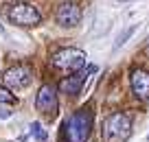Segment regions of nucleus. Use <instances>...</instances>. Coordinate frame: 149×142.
<instances>
[{"label":"nucleus","instance_id":"nucleus-11","mask_svg":"<svg viewBox=\"0 0 149 142\" xmlns=\"http://www.w3.org/2000/svg\"><path fill=\"white\" fill-rule=\"evenodd\" d=\"M0 103H7V105H11V103H15V96L11 94L9 90H7L5 85H0Z\"/></svg>","mask_w":149,"mask_h":142},{"label":"nucleus","instance_id":"nucleus-5","mask_svg":"<svg viewBox=\"0 0 149 142\" xmlns=\"http://www.w3.org/2000/svg\"><path fill=\"white\" fill-rule=\"evenodd\" d=\"M97 70H99L97 66H86V68L81 70V72H74V74H70V77L61 79L59 90L64 92V94H70V96L79 94V92H81V87H84V83L88 81V77H90V74H94Z\"/></svg>","mask_w":149,"mask_h":142},{"label":"nucleus","instance_id":"nucleus-4","mask_svg":"<svg viewBox=\"0 0 149 142\" xmlns=\"http://www.w3.org/2000/svg\"><path fill=\"white\" fill-rule=\"evenodd\" d=\"M9 20L18 26H35L42 20V13L33 5H15L9 9Z\"/></svg>","mask_w":149,"mask_h":142},{"label":"nucleus","instance_id":"nucleus-1","mask_svg":"<svg viewBox=\"0 0 149 142\" xmlns=\"http://www.w3.org/2000/svg\"><path fill=\"white\" fill-rule=\"evenodd\" d=\"M90 129H92V114L88 107L74 112L64 125V133L68 142H86L90 138Z\"/></svg>","mask_w":149,"mask_h":142},{"label":"nucleus","instance_id":"nucleus-10","mask_svg":"<svg viewBox=\"0 0 149 142\" xmlns=\"http://www.w3.org/2000/svg\"><path fill=\"white\" fill-rule=\"evenodd\" d=\"M31 133H33V138H35L37 142H44V140L48 138L46 131H44V127H42L40 123H33V125H31Z\"/></svg>","mask_w":149,"mask_h":142},{"label":"nucleus","instance_id":"nucleus-12","mask_svg":"<svg viewBox=\"0 0 149 142\" xmlns=\"http://www.w3.org/2000/svg\"><path fill=\"white\" fill-rule=\"evenodd\" d=\"M7 118H11V112L9 109H0V120H7Z\"/></svg>","mask_w":149,"mask_h":142},{"label":"nucleus","instance_id":"nucleus-2","mask_svg":"<svg viewBox=\"0 0 149 142\" xmlns=\"http://www.w3.org/2000/svg\"><path fill=\"white\" fill-rule=\"evenodd\" d=\"M132 131V118L125 112L110 114L103 120V138L105 142H125Z\"/></svg>","mask_w":149,"mask_h":142},{"label":"nucleus","instance_id":"nucleus-6","mask_svg":"<svg viewBox=\"0 0 149 142\" xmlns=\"http://www.w3.org/2000/svg\"><path fill=\"white\" fill-rule=\"evenodd\" d=\"M33 79V72L29 66H13V68L5 70V74H2V81H5V85L13 87V90H22V87H26L29 83H31Z\"/></svg>","mask_w":149,"mask_h":142},{"label":"nucleus","instance_id":"nucleus-9","mask_svg":"<svg viewBox=\"0 0 149 142\" xmlns=\"http://www.w3.org/2000/svg\"><path fill=\"white\" fill-rule=\"evenodd\" d=\"M132 90H134V94L138 98H149V72L147 70H134Z\"/></svg>","mask_w":149,"mask_h":142},{"label":"nucleus","instance_id":"nucleus-8","mask_svg":"<svg viewBox=\"0 0 149 142\" xmlns=\"http://www.w3.org/2000/svg\"><path fill=\"white\" fill-rule=\"evenodd\" d=\"M57 22L61 26H77L81 22V9L77 2H64L57 9Z\"/></svg>","mask_w":149,"mask_h":142},{"label":"nucleus","instance_id":"nucleus-13","mask_svg":"<svg viewBox=\"0 0 149 142\" xmlns=\"http://www.w3.org/2000/svg\"><path fill=\"white\" fill-rule=\"evenodd\" d=\"M2 31H5V28H2V26H0V33H2Z\"/></svg>","mask_w":149,"mask_h":142},{"label":"nucleus","instance_id":"nucleus-7","mask_svg":"<svg viewBox=\"0 0 149 142\" xmlns=\"http://www.w3.org/2000/svg\"><path fill=\"white\" fill-rule=\"evenodd\" d=\"M35 107L44 114H55L57 112V90L53 85H42L37 90Z\"/></svg>","mask_w":149,"mask_h":142},{"label":"nucleus","instance_id":"nucleus-3","mask_svg":"<svg viewBox=\"0 0 149 142\" xmlns=\"http://www.w3.org/2000/svg\"><path fill=\"white\" fill-rule=\"evenodd\" d=\"M51 64L53 68L61 70V72H81L86 68V53L79 48H59L57 53H53Z\"/></svg>","mask_w":149,"mask_h":142}]
</instances>
